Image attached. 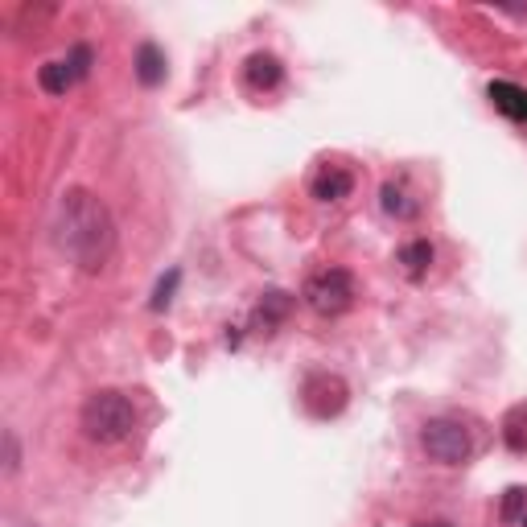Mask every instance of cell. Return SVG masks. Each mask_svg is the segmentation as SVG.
<instances>
[{
	"label": "cell",
	"instance_id": "1",
	"mask_svg": "<svg viewBox=\"0 0 527 527\" xmlns=\"http://www.w3.org/2000/svg\"><path fill=\"white\" fill-rule=\"evenodd\" d=\"M54 239H58V252L79 272H87V276L103 272L108 260L116 256V219H112L108 202L83 186L66 190L58 202Z\"/></svg>",
	"mask_w": 527,
	"mask_h": 527
},
{
	"label": "cell",
	"instance_id": "2",
	"mask_svg": "<svg viewBox=\"0 0 527 527\" xmlns=\"http://www.w3.org/2000/svg\"><path fill=\"white\" fill-rule=\"evenodd\" d=\"M79 425L87 433V441L95 445H120L132 437L136 429V408L124 392L116 388H99L83 400V412H79Z\"/></svg>",
	"mask_w": 527,
	"mask_h": 527
},
{
	"label": "cell",
	"instance_id": "3",
	"mask_svg": "<svg viewBox=\"0 0 527 527\" xmlns=\"http://www.w3.org/2000/svg\"><path fill=\"white\" fill-rule=\"evenodd\" d=\"M355 276H350V268H322V272H313L305 280V305L318 313V318H338V313H346L350 305H355Z\"/></svg>",
	"mask_w": 527,
	"mask_h": 527
},
{
	"label": "cell",
	"instance_id": "4",
	"mask_svg": "<svg viewBox=\"0 0 527 527\" xmlns=\"http://www.w3.org/2000/svg\"><path fill=\"white\" fill-rule=\"evenodd\" d=\"M420 449H425L437 466H462V462H470L474 441H470V429L462 425V420L437 416L420 429Z\"/></svg>",
	"mask_w": 527,
	"mask_h": 527
},
{
	"label": "cell",
	"instance_id": "5",
	"mask_svg": "<svg viewBox=\"0 0 527 527\" xmlns=\"http://www.w3.org/2000/svg\"><path fill=\"white\" fill-rule=\"evenodd\" d=\"M346 404H350V388H346L342 375H334V371L305 375V383H301V408L313 420H334V416L346 412Z\"/></svg>",
	"mask_w": 527,
	"mask_h": 527
},
{
	"label": "cell",
	"instance_id": "6",
	"mask_svg": "<svg viewBox=\"0 0 527 527\" xmlns=\"http://www.w3.org/2000/svg\"><path fill=\"white\" fill-rule=\"evenodd\" d=\"M243 83H248V91H256V95H268L285 83V66H280L276 54L256 50L248 62H243Z\"/></svg>",
	"mask_w": 527,
	"mask_h": 527
},
{
	"label": "cell",
	"instance_id": "7",
	"mask_svg": "<svg viewBox=\"0 0 527 527\" xmlns=\"http://www.w3.org/2000/svg\"><path fill=\"white\" fill-rule=\"evenodd\" d=\"M350 190H355V178H350V169H342V165H326L318 178L309 182V194L318 202H342Z\"/></svg>",
	"mask_w": 527,
	"mask_h": 527
},
{
	"label": "cell",
	"instance_id": "8",
	"mask_svg": "<svg viewBox=\"0 0 527 527\" xmlns=\"http://www.w3.org/2000/svg\"><path fill=\"white\" fill-rule=\"evenodd\" d=\"M132 70H136L140 87H161V83H165V54H161V46H157V42H145V46H140L136 58H132Z\"/></svg>",
	"mask_w": 527,
	"mask_h": 527
},
{
	"label": "cell",
	"instance_id": "9",
	"mask_svg": "<svg viewBox=\"0 0 527 527\" xmlns=\"http://www.w3.org/2000/svg\"><path fill=\"white\" fill-rule=\"evenodd\" d=\"M486 95H490V103H495L503 116L527 120V91H523V87H515V83H490Z\"/></svg>",
	"mask_w": 527,
	"mask_h": 527
},
{
	"label": "cell",
	"instance_id": "10",
	"mask_svg": "<svg viewBox=\"0 0 527 527\" xmlns=\"http://www.w3.org/2000/svg\"><path fill=\"white\" fill-rule=\"evenodd\" d=\"M293 293H285V289H272V293H264V301L256 305V322H264V330H272V326H280L293 313Z\"/></svg>",
	"mask_w": 527,
	"mask_h": 527
},
{
	"label": "cell",
	"instance_id": "11",
	"mask_svg": "<svg viewBox=\"0 0 527 527\" xmlns=\"http://www.w3.org/2000/svg\"><path fill=\"white\" fill-rule=\"evenodd\" d=\"M38 83H42L46 95H66L79 79H75V70H70L66 58H54V62H46V66L38 70Z\"/></svg>",
	"mask_w": 527,
	"mask_h": 527
},
{
	"label": "cell",
	"instance_id": "12",
	"mask_svg": "<svg viewBox=\"0 0 527 527\" xmlns=\"http://www.w3.org/2000/svg\"><path fill=\"white\" fill-rule=\"evenodd\" d=\"M503 445L511 453H527V404H515L503 416Z\"/></svg>",
	"mask_w": 527,
	"mask_h": 527
},
{
	"label": "cell",
	"instance_id": "13",
	"mask_svg": "<svg viewBox=\"0 0 527 527\" xmlns=\"http://www.w3.org/2000/svg\"><path fill=\"white\" fill-rule=\"evenodd\" d=\"M400 264L408 268L412 280H420V276L429 272V264H433V243H429V239H412V243H404V248H400Z\"/></svg>",
	"mask_w": 527,
	"mask_h": 527
},
{
	"label": "cell",
	"instance_id": "14",
	"mask_svg": "<svg viewBox=\"0 0 527 527\" xmlns=\"http://www.w3.org/2000/svg\"><path fill=\"white\" fill-rule=\"evenodd\" d=\"M379 206L388 210V215H396V219H412L416 210H420V206L404 194V186H400V182H388V186L379 190Z\"/></svg>",
	"mask_w": 527,
	"mask_h": 527
},
{
	"label": "cell",
	"instance_id": "15",
	"mask_svg": "<svg viewBox=\"0 0 527 527\" xmlns=\"http://www.w3.org/2000/svg\"><path fill=\"white\" fill-rule=\"evenodd\" d=\"M178 285H182V268H169V272L157 280V289H153V297H149V309H153V313H165V309L173 305V297H178Z\"/></svg>",
	"mask_w": 527,
	"mask_h": 527
},
{
	"label": "cell",
	"instance_id": "16",
	"mask_svg": "<svg viewBox=\"0 0 527 527\" xmlns=\"http://www.w3.org/2000/svg\"><path fill=\"white\" fill-rule=\"evenodd\" d=\"M523 511H527V490H523V486H511V490H507V499H503L499 519H503V523H519Z\"/></svg>",
	"mask_w": 527,
	"mask_h": 527
},
{
	"label": "cell",
	"instance_id": "17",
	"mask_svg": "<svg viewBox=\"0 0 527 527\" xmlns=\"http://www.w3.org/2000/svg\"><path fill=\"white\" fill-rule=\"evenodd\" d=\"M66 62H70V70H75V79L83 83V79L91 75V62H95V50H91V46H75V50H70V58H66Z\"/></svg>",
	"mask_w": 527,
	"mask_h": 527
},
{
	"label": "cell",
	"instance_id": "18",
	"mask_svg": "<svg viewBox=\"0 0 527 527\" xmlns=\"http://www.w3.org/2000/svg\"><path fill=\"white\" fill-rule=\"evenodd\" d=\"M17 470H21V441H17V433L9 429V433H5V474L13 478Z\"/></svg>",
	"mask_w": 527,
	"mask_h": 527
},
{
	"label": "cell",
	"instance_id": "19",
	"mask_svg": "<svg viewBox=\"0 0 527 527\" xmlns=\"http://www.w3.org/2000/svg\"><path fill=\"white\" fill-rule=\"evenodd\" d=\"M412 527H453V523H445V519H429V523H412Z\"/></svg>",
	"mask_w": 527,
	"mask_h": 527
},
{
	"label": "cell",
	"instance_id": "20",
	"mask_svg": "<svg viewBox=\"0 0 527 527\" xmlns=\"http://www.w3.org/2000/svg\"><path fill=\"white\" fill-rule=\"evenodd\" d=\"M519 527H527V511H523V519H519Z\"/></svg>",
	"mask_w": 527,
	"mask_h": 527
}]
</instances>
